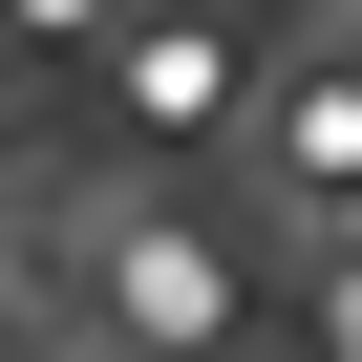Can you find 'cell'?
<instances>
[{"mask_svg":"<svg viewBox=\"0 0 362 362\" xmlns=\"http://www.w3.org/2000/svg\"><path fill=\"white\" fill-rule=\"evenodd\" d=\"M86 277H107L128 362H214V341H235V277H214V235H192V214H107V256H86Z\"/></svg>","mask_w":362,"mask_h":362,"instance_id":"1","label":"cell"},{"mask_svg":"<svg viewBox=\"0 0 362 362\" xmlns=\"http://www.w3.org/2000/svg\"><path fill=\"white\" fill-rule=\"evenodd\" d=\"M22 22H43V43H107V0H22Z\"/></svg>","mask_w":362,"mask_h":362,"instance_id":"3","label":"cell"},{"mask_svg":"<svg viewBox=\"0 0 362 362\" xmlns=\"http://www.w3.org/2000/svg\"><path fill=\"white\" fill-rule=\"evenodd\" d=\"M341 362H362V298H341Z\"/></svg>","mask_w":362,"mask_h":362,"instance_id":"4","label":"cell"},{"mask_svg":"<svg viewBox=\"0 0 362 362\" xmlns=\"http://www.w3.org/2000/svg\"><path fill=\"white\" fill-rule=\"evenodd\" d=\"M107 86H128V128H235V43L214 22H128Z\"/></svg>","mask_w":362,"mask_h":362,"instance_id":"2","label":"cell"}]
</instances>
